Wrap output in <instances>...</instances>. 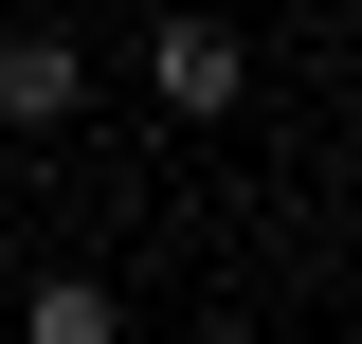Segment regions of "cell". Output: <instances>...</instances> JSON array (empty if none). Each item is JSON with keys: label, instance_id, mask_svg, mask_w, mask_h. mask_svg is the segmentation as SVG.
Returning a JSON list of instances; mask_svg holds the SVG:
<instances>
[{"label": "cell", "instance_id": "6da1fadb", "mask_svg": "<svg viewBox=\"0 0 362 344\" xmlns=\"http://www.w3.org/2000/svg\"><path fill=\"white\" fill-rule=\"evenodd\" d=\"M145 91H163L181 127H218L235 91H254V37H235V18H199V0H181V18H145Z\"/></svg>", "mask_w": 362, "mask_h": 344}, {"label": "cell", "instance_id": "7a4b0ae2", "mask_svg": "<svg viewBox=\"0 0 362 344\" xmlns=\"http://www.w3.org/2000/svg\"><path fill=\"white\" fill-rule=\"evenodd\" d=\"M90 109V37H54V18H18V37H0V127L37 145V127H73Z\"/></svg>", "mask_w": 362, "mask_h": 344}, {"label": "cell", "instance_id": "3957f363", "mask_svg": "<svg viewBox=\"0 0 362 344\" xmlns=\"http://www.w3.org/2000/svg\"><path fill=\"white\" fill-rule=\"evenodd\" d=\"M18 344H127L109 272H37V290H18Z\"/></svg>", "mask_w": 362, "mask_h": 344}, {"label": "cell", "instance_id": "277c9868", "mask_svg": "<svg viewBox=\"0 0 362 344\" xmlns=\"http://www.w3.org/2000/svg\"><path fill=\"white\" fill-rule=\"evenodd\" d=\"M199 344H254V326H199Z\"/></svg>", "mask_w": 362, "mask_h": 344}]
</instances>
